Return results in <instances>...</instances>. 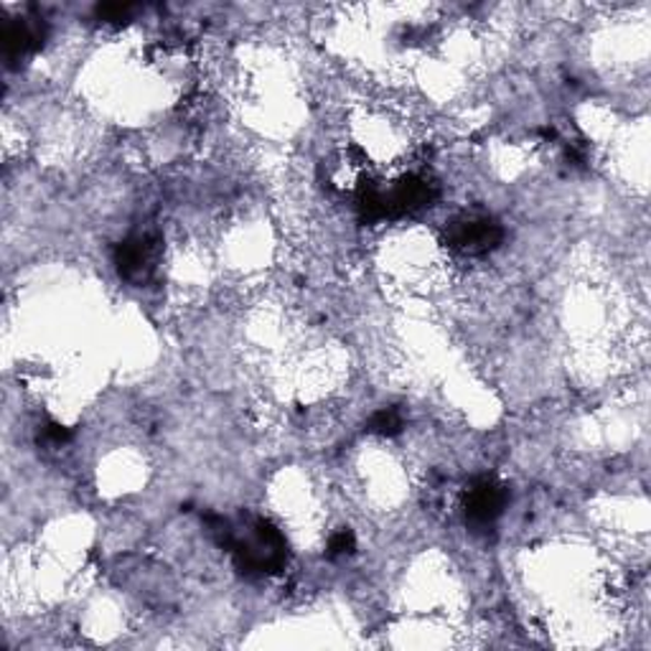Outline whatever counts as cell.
Here are the masks:
<instances>
[{"mask_svg": "<svg viewBox=\"0 0 651 651\" xmlns=\"http://www.w3.org/2000/svg\"><path fill=\"white\" fill-rule=\"evenodd\" d=\"M222 539L232 547L237 568L248 575H270L285 565V539L273 524L255 519L244 529V535H234L232 529H219Z\"/></svg>", "mask_w": 651, "mask_h": 651, "instance_id": "obj_1", "label": "cell"}, {"mask_svg": "<svg viewBox=\"0 0 651 651\" xmlns=\"http://www.w3.org/2000/svg\"><path fill=\"white\" fill-rule=\"evenodd\" d=\"M400 430H402V416L395 408L379 410L377 416L369 420V433L392 438V435L400 433Z\"/></svg>", "mask_w": 651, "mask_h": 651, "instance_id": "obj_5", "label": "cell"}, {"mask_svg": "<svg viewBox=\"0 0 651 651\" xmlns=\"http://www.w3.org/2000/svg\"><path fill=\"white\" fill-rule=\"evenodd\" d=\"M354 547H357V543H354V535L349 529H342L336 532V535L328 539V557H344V555H351Z\"/></svg>", "mask_w": 651, "mask_h": 651, "instance_id": "obj_6", "label": "cell"}, {"mask_svg": "<svg viewBox=\"0 0 651 651\" xmlns=\"http://www.w3.org/2000/svg\"><path fill=\"white\" fill-rule=\"evenodd\" d=\"M154 250L156 244L146 234L130 237V240H125L120 248H117L115 265L117 270H120L125 281H133V283L148 281L150 270H154Z\"/></svg>", "mask_w": 651, "mask_h": 651, "instance_id": "obj_4", "label": "cell"}, {"mask_svg": "<svg viewBox=\"0 0 651 651\" xmlns=\"http://www.w3.org/2000/svg\"><path fill=\"white\" fill-rule=\"evenodd\" d=\"M504 240L502 224L489 214H461L448 222L445 242L448 248L466 258H481L496 250Z\"/></svg>", "mask_w": 651, "mask_h": 651, "instance_id": "obj_2", "label": "cell"}, {"mask_svg": "<svg viewBox=\"0 0 651 651\" xmlns=\"http://www.w3.org/2000/svg\"><path fill=\"white\" fill-rule=\"evenodd\" d=\"M506 506V489L494 479L473 481L466 494V519L473 527H492Z\"/></svg>", "mask_w": 651, "mask_h": 651, "instance_id": "obj_3", "label": "cell"}]
</instances>
